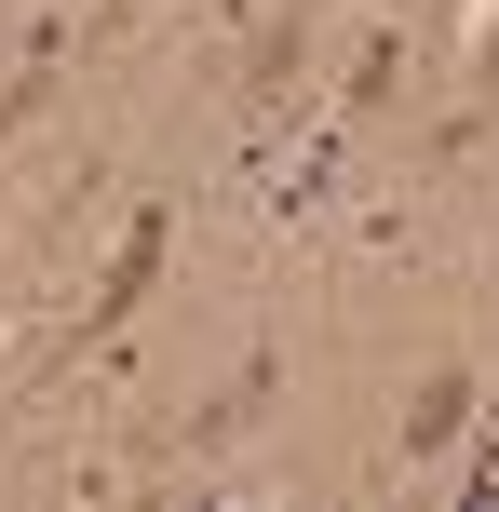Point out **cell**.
Listing matches in <instances>:
<instances>
[{"label":"cell","mask_w":499,"mask_h":512,"mask_svg":"<svg viewBox=\"0 0 499 512\" xmlns=\"http://www.w3.org/2000/svg\"><path fill=\"white\" fill-rule=\"evenodd\" d=\"M473 405H486V378H473V364H432V378L405 391V432H392V445H405V459H446V445L473 432Z\"/></svg>","instance_id":"obj_3"},{"label":"cell","mask_w":499,"mask_h":512,"mask_svg":"<svg viewBox=\"0 0 499 512\" xmlns=\"http://www.w3.org/2000/svg\"><path fill=\"white\" fill-rule=\"evenodd\" d=\"M162 243H176V203H135V230H122V256H108V283H95V297L68 310V337L41 351V378H54V364H81V351H95L108 324H135V297L162 283Z\"/></svg>","instance_id":"obj_1"},{"label":"cell","mask_w":499,"mask_h":512,"mask_svg":"<svg viewBox=\"0 0 499 512\" xmlns=\"http://www.w3.org/2000/svg\"><path fill=\"white\" fill-rule=\"evenodd\" d=\"M270 391H284V337H257V351H243L230 378H216L203 405L176 418V459H189V445H230V432H257V418H270Z\"/></svg>","instance_id":"obj_2"},{"label":"cell","mask_w":499,"mask_h":512,"mask_svg":"<svg viewBox=\"0 0 499 512\" xmlns=\"http://www.w3.org/2000/svg\"><path fill=\"white\" fill-rule=\"evenodd\" d=\"M338 108H351V122H378V108H405V27H378V41L351 54V81H338Z\"/></svg>","instance_id":"obj_4"}]
</instances>
